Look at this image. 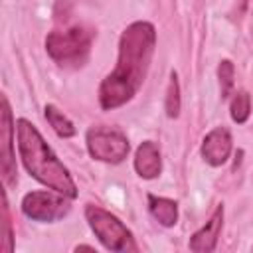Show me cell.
I'll use <instances>...</instances> for the list:
<instances>
[{"instance_id":"6da1fadb","label":"cell","mask_w":253,"mask_h":253,"mask_svg":"<svg viewBox=\"0 0 253 253\" xmlns=\"http://www.w3.org/2000/svg\"><path fill=\"white\" fill-rule=\"evenodd\" d=\"M156 47V30L150 22H132L119 40V57L115 69L99 87V103L113 111L128 103L142 87Z\"/></svg>"},{"instance_id":"7a4b0ae2","label":"cell","mask_w":253,"mask_h":253,"mask_svg":"<svg viewBox=\"0 0 253 253\" xmlns=\"http://www.w3.org/2000/svg\"><path fill=\"white\" fill-rule=\"evenodd\" d=\"M16 134H18V150L30 176H34L38 182L51 188L53 192L67 196L69 200L77 198V186L69 170L53 154V150L43 140L40 130L28 119H18Z\"/></svg>"},{"instance_id":"3957f363","label":"cell","mask_w":253,"mask_h":253,"mask_svg":"<svg viewBox=\"0 0 253 253\" xmlns=\"http://www.w3.org/2000/svg\"><path fill=\"white\" fill-rule=\"evenodd\" d=\"M95 30L89 26H71L67 30H53L45 38L49 57L61 67H81L87 63Z\"/></svg>"},{"instance_id":"277c9868","label":"cell","mask_w":253,"mask_h":253,"mask_svg":"<svg viewBox=\"0 0 253 253\" xmlns=\"http://www.w3.org/2000/svg\"><path fill=\"white\" fill-rule=\"evenodd\" d=\"M85 217H87V223L93 229V233L99 237V241L109 251L126 253V251H136L138 249L130 229L117 215H113L111 211H107L99 206L87 204L85 206Z\"/></svg>"},{"instance_id":"5b68a950","label":"cell","mask_w":253,"mask_h":253,"mask_svg":"<svg viewBox=\"0 0 253 253\" xmlns=\"http://www.w3.org/2000/svg\"><path fill=\"white\" fill-rule=\"evenodd\" d=\"M87 150L95 160L109 162V164H119L126 158L130 144L125 136L123 130L107 125H97L87 130L85 136Z\"/></svg>"},{"instance_id":"8992f818","label":"cell","mask_w":253,"mask_h":253,"mask_svg":"<svg viewBox=\"0 0 253 253\" xmlns=\"http://www.w3.org/2000/svg\"><path fill=\"white\" fill-rule=\"evenodd\" d=\"M67 196L59 192H28L22 200V211L34 221H57L69 213Z\"/></svg>"},{"instance_id":"52a82bcc","label":"cell","mask_w":253,"mask_h":253,"mask_svg":"<svg viewBox=\"0 0 253 253\" xmlns=\"http://www.w3.org/2000/svg\"><path fill=\"white\" fill-rule=\"evenodd\" d=\"M14 121L10 103L6 97H2V111H0V172L6 186H16L18 182V170H16V156H14Z\"/></svg>"},{"instance_id":"ba28073f","label":"cell","mask_w":253,"mask_h":253,"mask_svg":"<svg viewBox=\"0 0 253 253\" xmlns=\"http://www.w3.org/2000/svg\"><path fill=\"white\" fill-rule=\"evenodd\" d=\"M231 154V134L225 126H215L202 140V156L210 166H221Z\"/></svg>"},{"instance_id":"9c48e42d","label":"cell","mask_w":253,"mask_h":253,"mask_svg":"<svg viewBox=\"0 0 253 253\" xmlns=\"http://www.w3.org/2000/svg\"><path fill=\"white\" fill-rule=\"evenodd\" d=\"M221 227H223V206H217L215 211L211 213V217L206 221V225L200 227L190 237L188 247L192 251H196V253H210V251H213L215 245H217Z\"/></svg>"},{"instance_id":"30bf717a","label":"cell","mask_w":253,"mask_h":253,"mask_svg":"<svg viewBox=\"0 0 253 253\" xmlns=\"http://www.w3.org/2000/svg\"><path fill=\"white\" fill-rule=\"evenodd\" d=\"M134 170L144 180H152L162 172L160 150L152 140H144L136 148V152H134Z\"/></svg>"},{"instance_id":"8fae6325","label":"cell","mask_w":253,"mask_h":253,"mask_svg":"<svg viewBox=\"0 0 253 253\" xmlns=\"http://www.w3.org/2000/svg\"><path fill=\"white\" fill-rule=\"evenodd\" d=\"M148 210H150L152 217L158 219V223L164 227H172L178 221V204L174 200L150 194L148 196Z\"/></svg>"},{"instance_id":"7c38bea8","label":"cell","mask_w":253,"mask_h":253,"mask_svg":"<svg viewBox=\"0 0 253 253\" xmlns=\"http://www.w3.org/2000/svg\"><path fill=\"white\" fill-rule=\"evenodd\" d=\"M43 113H45V121H47L49 126L57 132V136H61V138H71V136L75 134L73 123H71L55 105H45Z\"/></svg>"},{"instance_id":"4fadbf2b","label":"cell","mask_w":253,"mask_h":253,"mask_svg":"<svg viewBox=\"0 0 253 253\" xmlns=\"http://www.w3.org/2000/svg\"><path fill=\"white\" fill-rule=\"evenodd\" d=\"M229 111H231V119L237 125H243L251 115V97H249V93L247 91H237L231 99Z\"/></svg>"},{"instance_id":"5bb4252c","label":"cell","mask_w":253,"mask_h":253,"mask_svg":"<svg viewBox=\"0 0 253 253\" xmlns=\"http://www.w3.org/2000/svg\"><path fill=\"white\" fill-rule=\"evenodd\" d=\"M166 115L170 119H176L180 115V83H178V75L176 71L170 73V81H168V89H166Z\"/></svg>"},{"instance_id":"9a60e30c","label":"cell","mask_w":253,"mask_h":253,"mask_svg":"<svg viewBox=\"0 0 253 253\" xmlns=\"http://www.w3.org/2000/svg\"><path fill=\"white\" fill-rule=\"evenodd\" d=\"M0 249L6 253H10L14 249V233H12V221H10L6 192L2 194V243H0Z\"/></svg>"},{"instance_id":"2e32d148","label":"cell","mask_w":253,"mask_h":253,"mask_svg":"<svg viewBox=\"0 0 253 253\" xmlns=\"http://www.w3.org/2000/svg\"><path fill=\"white\" fill-rule=\"evenodd\" d=\"M233 75H235V69H233V63L229 59H223L219 61L217 65V77H219V89H221V97H229L231 89H233Z\"/></svg>"},{"instance_id":"e0dca14e","label":"cell","mask_w":253,"mask_h":253,"mask_svg":"<svg viewBox=\"0 0 253 253\" xmlns=\"http://www.w3.org/2000/svg\"><path fill=\"white\" fill-rule=\"evenodd\" d=\"M75 249H77V251H81V249H87V251H95V247H91V245H77Z\"/></svg>"}]
</instances>
